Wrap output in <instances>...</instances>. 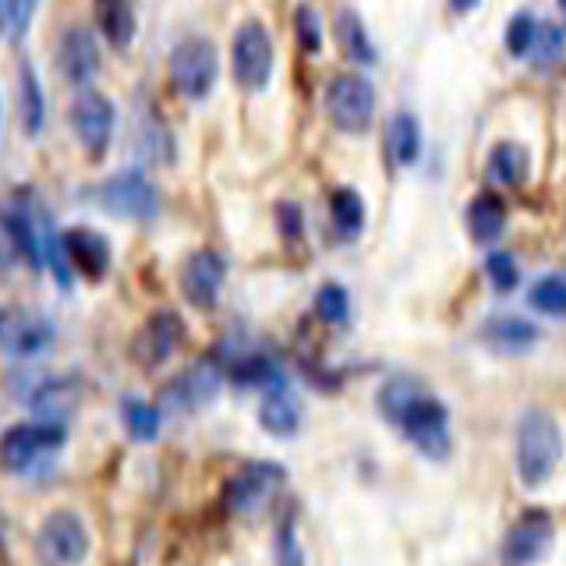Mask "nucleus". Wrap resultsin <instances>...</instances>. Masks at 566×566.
Here are the masks:
<instances>
[{
	"label": "nucleus",
	"instance_id": "nucleus-38",
	"mask_svg": "<svg viewBox=\"0 0 566 566\" xmlns=\"http://www.w3.org/2000/svg\"><path fill=\"white\" fill-rule=\"evenodd\" d=\"M276 566H305V556H301V545H297V535L291 524L280 527V542H276Z\"/></svg>",
	"mask_w": 566,
	"mask_h": 566
},
{
	"label": "nucleus",
	"instance_id": "nucleus-37",
	"mask_svg": "<svg viewBox=\"0 0 566 566\" xmlns=\"http://www.w3.org/2000/svg\"><path fill=\"white\" fill-rule=\"evenodd\" d=\"M35 8H40V0H8V29H11V40L14 43L25 40Z\"/></svg>",
	"mask_w": 566,
	"mask_h": 566
},
{
	"label": "nucleus",
	"instance_id": "nucleus-14",
	"mask_svg": "<svg viewBox=\"0 0 566 566\" xmlns=\"http://www.w3.org/2000/svg\"><path fill=\"white\" fill-rule=\"evenodd\" d=\"M223 276H227L223 259L202 248V252L188 255V262L181 265V291L195 308H217Z\"/></svg>",
	"mask_w": 566,
	"mask_h": 566
},
{
	"label": "nucleus",
	"instance_id": "nucleus-39",
	"mask_svg": "<svg viewBox=\"0 0 566 566\" xmlns=\"http://www.w3.org/2000/svg\"><path fill=\"white\" fill-rule=\"evenodd\" d=\"M276 220H280V234L287 238V241H297L301 230H305V220H301V206H294V202H280Z\"/></svg>",
	"mask_w": 566,
	"mask_h": 566
},
{
	"label": "nucleus",
	"instance_id": "nucleus-40",
	"mask_svg": "<svg viewBox=\"0 0 566 566\" xmlns=\"http://www.w3.org/2000/svg\"><path fill=\"white\" fill-rule=\"evenodd\" d=\"M482 0H450V8L457 11V14H468V11H474Z\"/></svg>",
	"mask_w": 566,
	"mask_h": 566
},
{
	"label": "nucleus",
	"instance_id": "nucleus-42",
	"mask_svg": "<svg viewBox=\"0 0 566 566\" xmlns=\"http://www.w3.org/2000/svg\"><path fill=\"white\" fill-rule=\"evenodd\" d=\"M559 8H563V11H566V0H559Z\"/></svg>",
	"mask_w": 566,
	"mask_h": 566
},
{
	"label": "nucleus",
	"instance_id": "nucleus-10",
	"mask_svg": "<svg viewBox=\"0 0 566 566\" xmlns=\"http://www.w3.org/2000/svg\"><path fill=\"white\" fill-rule=\"evenodd\" d=\"M53 336H57V329L40 308H0V347L14 354V358H35L53 344Z\"/></svg>",
	"mask_w": 566,
	"mask_h": 566
},
{
	"label": "nucleus",
	"instance_id": "nucleus-3",
	"mask_svg": "<svg viewBox=\"0 0 566 566\" xmlns=\"http://www.w3.org/2000/svg\"><path fill=\"white\" fill-rule=\"evenodd\" d=\"M167 75H170V85L185 99L191 103L206 99L220 75V53L209 40H202V35H188V40H181L170 50Z\"/></svg>",
	"mask_w": 566,
	"mask_h": 566
},
{
	"label": "nucleus",
	"instance_id": "nucleus-18",
	"mask_svg": "<svg viewBox=\"0 0 566 566\" xmlns=\"http://www.w3.org/2000/svg\"><path fill=\"white\" fill-rule=\"evenodd\" d=\"M0 227H4V234L11 238L14 252L29 259L32 265H43V255H46V238H50V227L40 234V220L32 217V209L25 202H11L4 212H0Z\"/></svg>",
	"mask_w": 566,
	"mask_h": 566
},
{
	"label": "nucleus",
	"instance_id": "nucleus-7",
	"mask_svg": "<svg viewBox=\"0 0 566 566\" xmlns=\"http://www.w3.org/2000/svg\"><path fill=\"white\" fill-rule=\"evenodd\" d=\"M88 553V531L78 513L57 510L43 521L40 535H35V556L43 566H75Z\"/></svg>",
	"mask_w": 566,
	"mask_h": 566
},
{
	"label": "nucleus",
	"instance_id": "nucleus-12",
	"mask_svg": "<svg viewBox=\"0 0 566 566\" xmlns=\"http://www.w3.org/2000/svg\"><path fill=\"white\" fill-rule=\"evenodd\" d=\"M220 382H223L220 365L217 361H199V365H191L188 371H181V376L167 382L159 403L170 407V411H195V407L209 403L212 397L220 394Z\"/></svg>",
	"mask_w": 566,
	"mask_h": 566
},
{
	"label": "nucleus",
	"instance_id": "nucleus-13",
	"mask_svg": "<svg viewBox=\"0 0 566 566\" xmlns=\"http://www.w3.org/2000/svg\"><path fill=\"white\" fill-rule=\"evenodd\" d=\"M283 478L287 474L280 464H248L238 478H230L223 503L230 513H252L283 485Z\"/></svg>",
	"mask_w": 566,
	"mask_h": 566
},
{
	"label": "nucleus",
	"instance_id": "nucleus-19",
	"mask_svg": "<svg viewBox=\"0 0 566 566\" xmlns=\"http://www.w3.org/2000/svg\"><path fill=\"white\" fill-rule=\"evenodd\" d=\"M259 424H262L265 432H273V436H291V432H297V424H301V403H297V397L291 394V389H283V386L265 389L262 407H259Z\"/></svg>",
	"mask_w": 566,
	"mask_h": 566
},
{
	"label": "nucleus",
	"instance_id": "nucleus-25",
	"mask_svg": "<svg viewBox=\"0 0 566 566\" xmlns=\"http://www.w3.org/2000/svg\"><path fill=\"white\" fill-rule=\"evenodd\" d=\"M482 336L492 344V347H500L506 354L513 350H527L531 344H538V326L535 323H527V318H517V315H495L489 318V323L482 326Z\"/></svg>",
	"mask_w": 566,
	"mask_h": 566
},
{
	"label": "nucleus",
	"instance_id": "nucleus-30",
	"mask_svg": "<svg viewBox=\"0 0 566 566\" xmlns=\"http://www.w3.org/2000/svg\"><path fill=\"white\" fill-rule=\"evenodd\" d=\"M531 308L542 312V315H566V276L553 273V276H542L535 287H531Z\"/></svg>",
	"mask_w": 566,
	"mask_h": 566
},
{
	"label": "nucleus",
	"instance_id": "nucleus-36",
	"mask_svg": "<svg viewBox=\"0 0 566 566\" xmlns=\"http://www.w3.org/2000/svg\"><path fill=\"white\" fill-rule=\"evenodd\" d=\"M566 40H563V29L556 25H542L538 29V40H535V61L545 67V64H556L559 53H563Z\"/></svg>",
	"mask_w": 566,
	"mask_h": 566
},
{
	"label": "nucleus",
	"instance_id": "nucleus-26",
	"mask_svg": "<svg viewBox=\"0 0 566 566\" xmlns=\"http://www.w3.org/2000/svg\"><path fill=\"white\" fill-rule=\"evenodd\" d=\"M18 106H22V132L35 138L46 120V99H43L40 75H35V67L29 61L18 67Z\"/></svg>",
	"mask_w": 566,
	"mask_h": 566
},
{
	"label": "nucleus",
	"instance_id": "nucleus-5",
	"mask_svg": "<svg viewBox=\"0 0 566 566\" xmlns=\"http://www.w3.org/2000/svg\"><path fill=\"white\" fill-rule=\"evenodd\" d=\"M114 120H117L114 103L103 93H96L93 85H82L75 93V99H71V128H75L82 149L93 159H103L106 149H111Z\"/></svg>",
	"mask_w": 566,
	"mask_h": 566
},
{
	"label": "nucleus",
	"instance_id": "nucleus-11",
	"mask_svg": "<svg viewBox=\"0 0 566 566\" xmlns=\"http://www.w3.org/2000/svg\"><path fill=\"white\" fill-rule=\"evenodd\" d=\"M556 527L545 510H524L503 542V566H535L553 548Z\"/></svg>",
	"mask_w": 566,
	"mask_h": 566
},
{
	"label": "nucleus",
	"instance_id": "nucleus-24",
	"mask_svg": "<svg viewBox=\"0 0 566 566\" xmlns=\"http://www.w3.org/2000/svg\"><path fill=\"white\" fill-rule=\"evenodd\" d=\"M386 149L397 167H411L421 156V124L415 114H394L386 124Z\"/></svg>",
	"mask_w": 566,
	"mask_h": 566
},
{
	"label": "nucleus",
	"instance_id": "nucleus-17",
	"mask_svg": "<svg viewBox=\"0 0 566 566\" xmlns=\"http://www.w3.org/2000/svg\"><path fill=\"white\" fill-rule=\"evenodd\" d=\"M64 252L71 270H78L88 280H103L111 270V241L93 227H71L64 230Z\"/></svg>",
	"mask_w": 566,
	"mask_h": 566
},
{
	"label": "nucleus",
	"instance_id": "nucleus-15",
	"mask_svg": "<svg viewBox=\"0 0 566 566\" xmlns=\"http://www.w3.org/2000/svg\"><path fill=\"white\" fill-rule=\"evenodd\" d=\"M57 67L61 75L71 82V85H88L96 78L99 71V46H96V35L88 32L85 25H71L61 43H57Z\"/></svg>",
	"mask_w": 566,
	"mask_h": 566
},
{
	"label": "nucleus",
	"instance_id": "nucleus-2",
	"mask_svg": "<svg viewBox=\"0 0 566 566\" xmlns=\"http://www.w3.org/2000/svg\"><path fill=\"white\" fill-rule=\"evenodd\" d=\"M563 457V432L553 415L527 411L517 429V474L524 485H542Z\"/></svg>",
	"mask_w": 566,
	"mask_h": 566
},
{
	"label": "nucleus",
	"instance_id": "nucleus-27",
	"mask_svg": "<svg viewBox=\"0 0 566 566\" xmlns=\"http://www.w3.org/2000/svg\"><path fill=\"white\" fill-rule=\"evenodd\" d=\"M489 174L495 177L500 185L517 188L531 177V153L521 142H495L492 153H489Z\"/></svg>",
	"mask_w": 566,
	"mask_h": 566
},
{
	"label": "nucleus",
	"instance_id": "nucleus-8",
	"mask_svg": "<svg viewBox=\"0 0 566 566\" xmlns=\"http://www.w3.org/2000/svg\"><path fill=\"white\" fill-rule=\"evenodd\" d=\"M326 114L340 132L361 135L368 132L371 114H376V93L371 82L361 75H336L326 88Z\"/></svg>",
	"mask_w": 566,
	"mask_h": 566
},
{
	"label": "nucleus",
	"instance_id": "nucleus-16",
	"mask_svg": "<svg viewBox=\"0 0 566 566\" xmlns=\"http://www.w3.org/2000/svg\"><path fill=\"white\" fill-rule=\"evenodd\" d=\"M185 344V318L177 312H156L146 326H142L138 340H135V354L142 365H164L170 354Z\"/></svg>",
	"mask_w": 566,
	"mask_h": 566
},
{
	"label": "nucleus",
	"instance_id": "nucleus-23",
	"mask_svg": "<svg viewBox=\"0 0 566 566\" xmlns=\"http://www.w3.org/2000/svg\"><path fill=\"white\" fill-rule=\"evenodd\" d=\"M333 32H336V43H340V50L347 53V61H354V64H376V46H371L358 11L336 8V14H333Z\"/></svg>",
	"mask_w": 566,
	"mask_h": 566
},
{
	"label": "nucleus",
	"instance_id": "nucleus-9",
	"mask_svg": "<svg viewBox=\"0 0 566 566\" xmlns=\"http://www.w3.org/2000/svg\"><path fill=\"white\" fill-rule=\"evenodd\" d=\"M64 442V424L57 421H25L0 436V468L18 474L40 460V453L57 450Z\"/></svg>",
	"mask_w": 566,
	"mask_h": 566
},
{
	"label": "nucleus",
	"instance_id": "nucleus-31",
	"mask_svg": "<svg viewBox=\"0 0 566 566\" xmlns=\"http://www.w3.org/2000/svg\"><path fill=\"white\" fill-rule=\"evenodd\" d=\"M538 29H542V22L531 11L513 14L510 25H506V53H510V57H527V53L535 50Z\"/></svg>",
	"mask_w": 566,
	"mask_h": 566
},
{
	"label": "nucleus",
	"instance_id": "nucleus-33",
	"mask_svg": "<svg viewBox=\"0 0 566 566\" xmlns=\"http://www.w3.org/2000/svg\"><path fill=\"white\" fill-rule=\"evenodd\" d=\"M315 312L329 326L344 323L347 312H350V301H347V291L340 287V283H323V287H318V294H315Z\"/></svg>",
	"mask_w": 566,
	"mask_h": 566
},
{
	"label": "nucleus",
	"instance_id": "nucleus-6",
	"mask_svg": "<svg viewBox=\"0 0 566 566\" xmlns=\"http://www.w3.org/2000/svg\"><path fill=\"white\" fill-rule=\"evenodd\" d=\"M93 195L106 212H114V217H124V220H153L159 209V195L153 181L138 170L106 177L99 188H93Z\"/></svg>",
	"mask_w": 566,
	"mask_h": 566
},
{
	"label": "nucleus",
	"instance_id": "nucleus-41",
	"mask_svg": "<svg viewBox=\"0 0 566 566\" xmlns=\"http://www.w3.org/2000/svg\"><path fill=\"white\" fill-rule=\"evenodd\" d=\"M4 22H8V8H4V0H0V29H4Z\"/></svg>",
	"mask_w": 566,
	"mask_h": 566
},
{
	"label": "nucleus",
	"instance_id": "nucleus-34",
	"mask_svg": "<svg viewBox=\"0 0 566 566\" xmlns=\"http://www.w3.org/2000/svg\"><path fill=\"white\" fill-rule=\"evenodd\" d=\"M294 32H297V43L305 53H318L323 50V22H318V11L308 4H297L294 11Z\"/></svg>",
	"mask_w": 566,
	"mask_h": 566
},
{
	"label": "nucleus",
	"instance_id": "nucleus-1",
	"mask_svg": "<svg viewBox=\"0 0 566 566\" xmlns=\"http://www.w3.org/2000/svg\"><path fill=\"white\" fill-rule=\"evenodd\" d=\"M382 415L407 436V442L429 460L450 457V415L436 397L421 394L411 379H394L379 394Z\"/></svg>",
	"mask_w": 566,
	"mask_h": 566
},
{
	"label": "nucleus",
	"instance_id": "nucleus-32",
	"mask_svg": "<svg viewBox=\"0 0 566 566\" xmlns=\"http://www.w3.org/2000/svg\"><path fill=\"white\" fill-rule=\"evenodd\" d=\"M124 424L138 442H149L159 432V411L146 400H124Z\"/></svg>",
	"mask_w": 566,
	"mask_h": 566
},
{
	"label": "nucleus",
	"instance_id": "nucleus-28",
	"mask_svg": "<svg viewBox=\"0 0 566 566\" xmlns=\"http://www.w3.org/2000/svg\"><path fill=\"white\" fill-rule=\"evenodd\" d=\"M329 217H333V227L336 234L344 241H354L365 230V202L361 195L354 188H336L333 199H329Z\"/></svg>",
	"mask_w": 566,
	"mask_h": 566
},
{
	"label": "nucleus",
	"instance_id": "nucleus-4",
	"mask_svg": "<svg viewBox=\"0 0 566 566\" xmlns=\"http://www.w3.org/2000/svg\"><path fill=\"white\" fill-rule=\"evenodd\" d=\"M230 64H234V82L248 93H262L273 75V40L262 22H244L230 43Z\"/></svg>",
	"mask_w": 566,
	"mask_h": 566
},
{
	"label": "nucleus",
	"instance_id": "nucleus-21",
	"mask_svg": "<svg viewBox=\"0 0 566 566\" xmlns=\"http://www.w3.org/2000/svg\"><path fill=\"white\" fill-rule=\"evenodd\" d=\"M468 230L478 244H492L506 230V202L495 191H482L468 206Z\"/></svg>",
	"mask_w": 566,
	"mask_h": 566
},
{
	"label": "nucleus",
	"instance_id": "nucleus-20",
	"mask_svg": "<svg viewBox=\"0 0 566 566\" xmlns=\"http://www.w3.org/2000/svg\"><path fill=\"white\" fill-rule=\"evenodd\" d=\"M78 400H82V389H78V382L75 379H46L35 394L29 397V403H32V411L40 415L43 421H57V418H67L71 411L78 407Z\"/></svg>",
	"mask_w": 566,
	"mask_h": 566
},
{
	"label": "nucleus",
	"instance_id": "nucleus-22",
	"mask_svg": "<svg viewBox=\"0 0 566 566\" xmlns=\"http://www.w3.org/2000/svg\"><path fill=\"white\" fill-rule=\"evenodd\" d=\"M96 4V25L106 35V43L114 50H128L135 43V11L128 0H93Z\"/></svg>",
	"mask_w": 566,
	"mask_h": 566
},
{
	"label": "nucleus",
	"instance_id": "nucleus-35",
	"mask_svg": "<svg viewBox=\"0 0 566 566\" xmlns=\"http://www.w3.org/2000/svg\"><path fill=\"white\" fill-rule=\"evenodd\" d=\"M485 273H489L492 287L500 291V294H510L513 287H517V280H521L517 262H513L506 252H492V255L485 259Z\"/></svg>",
	"mask_w": 566,
	"mask_h": 566
},
{
	"label": "nucleus",
	"instance_id": "nucleus-29",
	"mask_svg": "<svg viewBox=\"0 0 566 566\" xmlns=\"http://www.w3.org/2000/svg\"><path fill=\"white\" fill-rule=\"evenodd\" d=\"M230 379H234L238 386H265V389H273V386H283L280 379V368L265 358V354H244V358H238L234 365H230Z\"/></svg>",
	"mask_w": 566,
	"mask_h": 566
}]
</instances>
